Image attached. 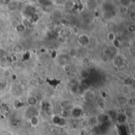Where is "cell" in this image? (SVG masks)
I'll return each instance as SVG.
<instances>
[{"label": "cell", "instance_id": "6da1fadb", "mask_svg": "<svg viewBox=\"0 0 135 135\" xmlns=\"http://www.w3.org/2000/svg\"><path fill=\"white\" fill-rule=\"evenodd\" d=\"M116 100H117V103L121 106L125 105V104H127L128 103V100L125 96H120V97H117Z\"/></svg>", "mask_w": 135, "mask_h": 135}, {"label": "cell", "instance_id": "7a4b0ae2", "mask_svg": "<svg viewBox=\"0 0 135 135\" xmlns=\"http://www.w3.org/2000/svg\"><path fill=\"white\" fill-rule=\"evenodd\" d=\"M27 103H28V104L29 106H31V107H34V106H36V105L37 104L38 100H37L36 97H28V100H27Z\"/></svg>", "mask_w": 135, "mask_h": 135}, {"label": "cell", "instance_id": "3957f363", "mask_svg": "<svg viewBox=\"0 0 135 135\" xmlns=\"http://www.w3.org/2000/svg\"><path fill=\"white\" fill-rule=\"evenodd\" d=\"M30 123L32 127H37L40 123V119L38 118V116L36 115H34V116H32L30 118Z\"/></svg>", "mask_w": 135, "mask_h": 135}, {"label": "cell", "instance_id": "277c9868", "mask_svg": "<svg viewBox=\"0 0 135 135\" xmlns=\"http://www.w3.org/2000/svg\"><path fill=\"white\" fill-rule=\"evenodd\" d=\"M14 29H15L17 32H23L25 31L26 27L23 25V23H19V24L16 26V28H15Z\"/></svg>", "mask_w": 135, "mask_h": 135}, {"label": "cell", "instance_id": "5b68a950", "mask_svg": "<svg viewBox=\"0 0 135 135\" xmlns=\"http://www.w3.org/2000/svg\"><path fill=\"white\" fill-rule=\"evenodd\" d=\"M118 121L120 123H124L127 120V117L125 115V114L123 113H121L118 115V118H117Z\"/></svg>", "mask_w": 135, "mask_h": 135}, {"label": "cell", "instance_id": "8992f818", "mask_svg": "<svg viewBox=\"0 0 135 135\" xmlns=\"http://www.w3.org/2000/svg\"><path fill=\"white\" fill-rule=\"evenodd\" d=\"M108 40L110 41V42H112V43H113L114 42V40L116 39V36H115V34L113 32H109L108 33Z\"/></svg>", "mask_w": 135, "mask_h": 135}, {"label": "cell", "instance_id": "52a82bcc", "mask_svg": "<svg viewBox=\"0 0 135 135\" xmlns=\"http://www.w3.org/2000/svg\"><path fill=\"white\" fill-rule=\"evenodd\" d=\"M123 83H124V85L129 87V86H131V85H132L134 84V80L131 79V78H127L124 79Z\"/></svg>", "mask_w": 135, "mask_h": 135}, {"label": "cell", "instance_id": "ba28073f", "mask_svg": "<svg viewBox=\"0 0 135 135\" xmlns=\"http://www.w3.org/2000/svg\"><path fill=\"white\" fill-rule=\"evenodd\" d=\"M62 70H63V71H64V72H66V73H69V72H70V71H71L72 67H71L70 64H69V63H66V64L62 65Z\"/></svg>", "mask_w": 135, "mask_h": 135}, {"label": "cell", "instance_id": "9c48e42d", "mask_svg": "<svg viewBox=\"0 0 135 135\" xmlns=\"http://www.w3.org/2000/svg\"><path fill=\"white\" fill-rule=\"evenodd\" d=\"M22 50H23L22 46H21V45H20V44H17V45H15V46L13 47V52H14V53H20V52H21V51H22Z\"/></svg>", "mask_w": 135, "mask_h": 135}, {"label": "cell", "instance_id": "30bf717a", "mask_svg": "<svg viewBox=\"0 0 135 135\" xmlns=\"http://www.w3.org/2000/svg\"><path fill=\"white\" fill-rule=\"evenodd\" d=\"M129 18H130L131 21L133 24H134V22H135V10L134 9H132V10L130 12V13H129Z\"/></svg>", "mask_w": 135, "mask_h": 135}, {"label": "cell", "instance_id": "8fae6325", "mask_svg": "<svg viewBox=\"0 0 135 135\" xmlns=\"http://www.w3.org/2000/svg\"><path fill=\"white\" fill-rule=\"evenodd\" d=\"M68 55H69L70 57H72V58L76 57V55H78V53H77V50H76V49H74V48H70V49L69 50Z\"/></svg>", "mask_w": 135, "mask_h": 135}, {"label": "cell", "instance_id": "7c38bea8", "mask_svg": "<svg viewBox=\"0 0 135 135\" xmlns=\"http://www.w3.org/2000/svg\"><path fill=\"white\" fill-rule=\"evenodd\" d=\"M81 76L85 78V79H87L89 77V72L87 70H82L81 71Z\"/></svg>", "mask_w": 135, "mask_h": 135}, {"label": "cell", "instance_id": "4fadbf2b", "mask_svg": "<svg viewBox=\"0 0 135 135\" xmlns=\"http://www.w3.org/2000/svg\"><path fill=\"white\" fill-rule=\"evenodd\" d=\"M125 115L128 118H130V117H131L132 116V115L134 114V112H133V110L131 109V108H127L126 109V111H125Z\"/></svg>", "mask_w": 135, "mask_h": 135}, {"label": "cell", "instance_id": "5bb4252c", "mask_svg": "<svg viewBox=\"0 0 135 135\" xmlns=\"http://www.w3.org/2000/svg\"><path fill=\"white\" fill-rule=\"evenodd\" d=\"M127 31L129 32H131V33H134L135 32V25L134 24H130L128 26H127Z\"/></svg>", "mask_w": 135, "mask_h": 135}, {"label": "cell", "instance_id": "9a60e30c", "mask_svg": "<svg viewBox=\"0 0 135 135\" xmlns=\"http://www.w3.org/2000/svg\"><path fill=\"white\" fill-rule=\"evenodd\" d=\"M109 59H110V57H109V55L108 54H107V53L103 54V55H102V61L104 62H105V63L108 62H109Z\"/></svg>", "mask_w": 135, "mask_h": 135}, {"label": "cell", "instance_id": "2e32d148", "mask_svg": "<svg viewBox=\"0 0 135 135\" xmlns=\"http://www.w3.org/2000/svg\"><path fill=\"white\" fill-rule=\"evenodd\" d=\"M99 108L101 109V110H105L106 109V108H107V104H106V103H105V101L104 100H100V102H99Z\"/></svg>", "mask_w": 135, "mask_h": 135}, {"label": "cell", "instance_id": "e0dca14e", "mask_svg": "<svg viewBox=\"0 0 135 135\" xmlns=\"http://www.w3.org/2000/svg\"><path fill=\"white\" fill-rule=\"evenodd\" d=\"M90 62H91V59H90L89 57H88V56H85V57H83L82 59H81V62H82L83 64H89Z\"/></svg>", "mask_w": 135, "mask_h": 135}, {"label": "cell", "instance_id": "ac0fdd59", "mask_svg": "<svg viewBox=\"0 0 135 135\" xmlns=\"http://www.w3.org/2000/svg\"><path fill=\"white\" fill-rule=\"evenodd\" d=\"M122 91H123V94L127 95V94L130 93V88H129L128 86H126V85H124V86H123Z\"/></svg>", "mask_w": 135, "mask_h": 135}, {"label": "cell", "instance_id": "d6986e66", "mask_svg": "<svg viewBox=\"0 0 135 135\" xmlns=\"http://www.w3.org/2000/svg\"><path fill=\"white\" fill-rule=\"evenodd\" d=\"M4 75H5L6 77H9V76L11 75V71H10L9 69H6V70H4Z\"/></svg>", "mask_w": 135, "mask_h": 135}, {"label": "cell", "instance_id": "ffe728a7", "mask_svg": "<svg viewBox=\"0 0 135 135\" xmlns=\"http://www.w3.org/2000/svg\"><path fill=\"white\" fill-rule=\"evenodd\" d=\"M112 44H114V46H115V47H119V45H120V43H119V41L117 39H115Z\"/></svg>", "mask_w": 135, "mask_h": 135}, {"label": "cell", "instance_id": "44dd1931", "mask_svg": "<svg viewBox=\"0 0 135 135\" xmlns=\"http://www.w3.org/2000/svg\"><path fill=\"white\" fill-rule=\"evenodd\" d=\"M55 32H56L57 33H59V32L62 31V27L59 26V25H57V26H55Z\"/></svg>", "mask_w": 135, "mask_h": 135}, {"label": "cell", "instance_id": "7402d4cb", "mask_svg": "<svg viewBox=\"0 0 135 135\" xmlns=\"http://www.w3.org/2000/svg\"><path fill=\"white\" fill-rule=\"evenodd\" d=\"M72 30H73V32H74L75 34H78V28L77 26H74Z\"/></svg>", "mask_w": 135, "mask_h": 135}, {"label": "cell", "instance_id": "603a6c76", "mask_svg": "<svg viewBox=\"0 0 135 135\" xmlns=\"http://www.w3.org/2000/svg\"><path fill=\"white\" fill-rule=\"evenodd\" d=\"M17 75H15V74H12V78H13V80H14V79H17Z\"/></svg>", "mask_w": 135, "mask_h": 135}]
</instances>
